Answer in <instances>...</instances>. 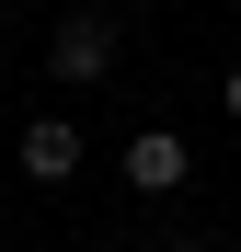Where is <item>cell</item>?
Listing matches in <instances>:
<instances>
[{"mask_svg": "<svg viewBox=\"0 0 241 252\" xmlns=\"http://www.w3.org/2000/svg\"><path fill=\"white\" fill-rule=\"evenodd\" d=\"M127 69V0H69L58 34H46V80L58 92H103Z\"/></svg>", "mask_w": 241, "mask_h": 252, "instance_id": "6da1fadb", "label": "cell"}, {"mask_svg": "<svg viewBox=\"0 0 241 252\" xmlns=\"http://www.w3.org/2000/svg\"><path fill=\"white\" fill-rule=\"evenodd\" d=\"M184 172H195V149L172 126H138L127 138V195H184Z\"/></svg>", "mask_w": 241, "mask_h": 252, "instance_id": "7a4b0ae2", "label": "cell"}, {"mask_svg": "<svg viewBox=\"0 0 241 252\" xmlns=\"http://www.w3.org/2000/svg\"><path fill=\"white\" fill-rule=\"evenodd\" d=\"M12 160H23V184H69L80 172V126L69 115H23V149Z\"/></svg>", "mask_w": 241, "mask_h": 252, "instance_id": "3957f363", "label": "cell"}, {"mask_svg": "<svg viewBox=\"0 0 241 252\" xmlns=\"http://www.w3.org/2000/svg\"><path fill=\"white\" fill-rule=\"evenodd\" d=\"M218 103H230V126H241V69H230V80H218Z\"/></svg>", "mask_w": 241, "mask_h": 252, "instance_id": "277c9868", "label": "cell"}, {"mask_svg": "<svg viewBox=\"0 0 241 252\" xmlns=\"http://www.w3.org/2000/svg\"><path fill=\"white\" fill-rule=\"evenodd\" d=\"M161 252H218V241H161Z\"/></svg>", "mask_w": 241, "mask_h": 252, "instance_id": "5b68a950", "label": "cell"}]
</instances>
